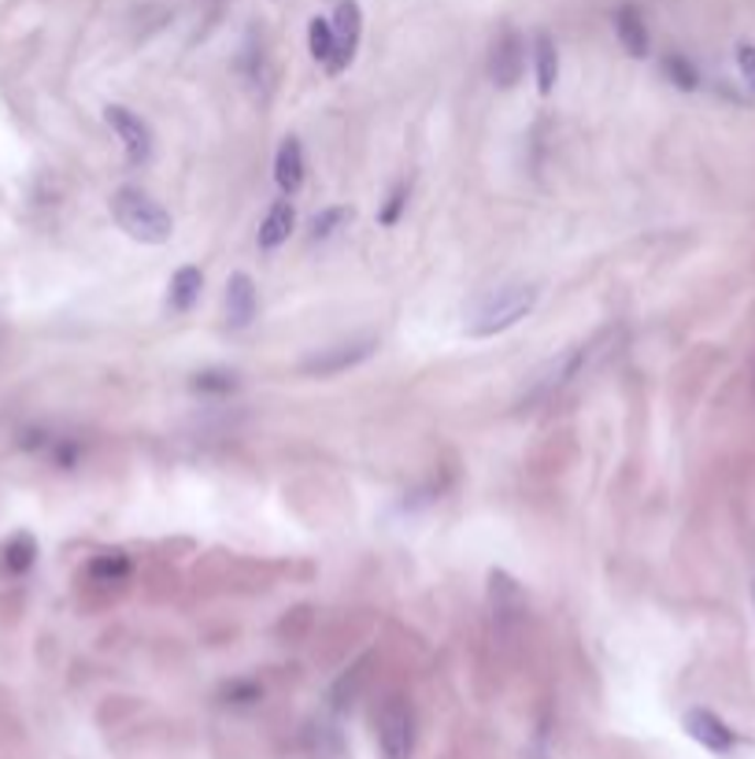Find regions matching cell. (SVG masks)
<instances>
[{
    "label": "cell",
    "instance_id": "cell-9",
    "mask_svg": "<svg viewBox=\"0 0 755 759\" xmlns=\"http://www.w3.org/2000/svg\"><path fill=\"white\" fill-rule=\"evenodd\" d=\"M256 308H260L256 282H252V275H244V271H233L230 282H227V319H230V327L244 330L252 319H256Z\"/></svg>",
    "mask_w": 755,
    "mask_h": 759
},
{
    "label": "cell",
    "instance_id": "cell-10",
    "mask_svg": "<svg viewBox=\"0 0 755 759\" xmlns=\"http://www.w3.org/2000/svg\"><path fill=\"white\" fill-rule=\"evenodd\" d=\"M274 186L282 189V197H297L304 186V145L300 138H282L278 156H274Z\"/></svg>",
    "mask_w": 755,
    "mask_h": 759
},
{
    "label": "cell",
    "instance_id": "cell-24",
    "mask_svg": "<svg viewBox=\"0 0 755 759\" xmlns=\"http://www.w3.org/2000/svg\"><path fill=\"white\" fill-rule=\"evenodd\" d=\"M737 67H741V78L755 94V45H737Z\"/></svg>",
    "mask_w": 755,
    "mask_h": 759
},
{
    "label": "cell",
    "instance_id": "cell-3",
    "mask_svg": "<svg viewBox=\"0 0 755 759\" xmlns=\"http://www.w3.org/2000/svg\"><path fill=\"white\" fill-rule=\"evenodd\" d=\"M378 748L382 759H412L415 756V712L404 696H385L378 707Z\"/></svg>",
    "mask_w": 755,
    "mask_h": 759
},
{
    "label": "cell",
    "instance_id": "cell-14",
    "mask_svg": "<svg viewBox=\"0 0 755 759\" xmlns=\"http://www.w3.org/2000/svg\"><path fill=\"white\" fill-rule=\"evenodd\" d=\"M615 34L630 56H637V59L648 56V26H645V15H641L634 4H622L615 12Z\"/></svg>",
    "mask_w": 755,
    "mask_h": 759
},
{
    "label": "cell",
    "instance_id": "cell-11",
    "mask_svg": "<svg viewBox=\"0 0 755 759\" xmlns=\"http://www.w3.org/2000/svg\"><path fill=\"white\" fill-rule=\"evenodd\" d=\"M581 363H586V349H567L563 356H556L552 363H548L545 371L537 374V382H534V393H529V400H545V397H552L556 389H563L570 378H578V371H581Z\"/></svg>",
    "mask_w": 755,
    "mask_h": 759
},
{
    "label": "cell",
    "instance_id": "cell-5",
    "mask_svg": "<svg viewBox=\"0 0 755 759\" xmlns=\"http://www.w3.org/2000/svg\"><path fill=\"white\" fill-rule=\"evenodd\" d=\"M105 123L116 130V138L122 141V152L134 167L149 164L152 160V130L138 111L122 108V105H108L105 108Z\"/></svg>",
    "mask_w": 755,
    "mask_h": 759
},
{
    "label": "cell",
    "instance_id": "cell-4",
    "mask_svg": "<svg viewBox=\"0 0 755 759\" xmlns=\"http://www.w3.org/2000/svg\"><path fill=\"white\" fill-rule=\"evenodd\" d=\"M378 352V338H349V341H338V345H326L319 352H311L308 360L300 363V371L308 374V378H333V374H344L352 367H360Z\"/></svg>",
    "mask_w": 755,
    "mask_h": 759
},
{
    "label": "cell",
    "instance_id": "cell-19",
    "mask_svg": "<svg viewBox=\"0 0 755 759\" xmlns=\"http://www.w3.org/2000/svg\"><path fill=\"white\" fill-rule=\"evenodd\" d=\"M89 579L105 582V585H119L130 579V560L127 552L111 549V552H100L94 556V563H89Z\"/></svg>",
    "mask_w": 755,
    "mask_h": 759
},
{
    "label": "cell",
    "instance_id": "cell-12",
    "mask_svg": "<svg viewBox=\"0 0 755 759\" xmlns=\"http://www.w3.org/2000/svg\"><path fill=\"white\" fill-rule=\"evenodd\" d=\"M489 601H493L496 619H518V615H526V596L507 571H489Z\"/></svg>",
    "mask_w": 755,
    "mask_h": 759
},
{
    "label": "cell",
    "instance_id": "cell-17",
    "mask_svg": "<svg viewBox=\"0 0 755 759\" xmlns=\"http://www.w3.org/2000/svg\"><path fill=\"white\" fill-rule=\"evenodd\" d=\"M0 563H4L8 574H26L30 566L37 563V541H34V534H15V538H8V544L0 549Z\"/></svg>",
    "mask_w": 755,
    "mask_h": 759
},
{
    "label": "cell",
    "instance_id": "cell-13",
    "mask_svg": "<svg viewBox=\"0 0 755 759\" xmlns=\"http://www.w3.org/2000/svg\"><path fill=\"white\" fill-rule=\"evenodd\" d=\"M293 227H297V211H293L289 205V197H282V200H274L271 211H267V219L260 222V249L263 252H274L278 245H285L293 234Z\"/></svg>",
    "mask_w": 755,
    "mask_h": 759
},
{
    "label": "cell",
    "instance_id": "cell-2",
    "mask_svg": "<svg viewBox=\"0 0 755 759\" xmlns=\"http://www.w3.org/2000/svg\"><path fill=\"white\" fill-rule=\"evenodd\" d=\"M111 219L119 222V230H127L130 238L141 241V245H167L171 234H175L171 211L138 186L116 189V197H111Z\"/></svg>",
    "mask_w": 755,
    "mask_h": 759
},
{
    "label": "cell",
    "instance_id": "cell-15",
    "mask_svg": "<svg viewBox=\"0 0 755 759\" xmlns=\"http://www.w3.org/2000/svg\"><path fill=\"white\" fill-rule=\"evenodd\" d=\"M534 70H537V89L548 97L559 82V48L545 30L534 34Z\"/></svg>",
    "mask_w": 755,
    "mask_h": 759
},
{
    "label": "cell",
    "instance_id": "cell-7",
    "mask_svg": "<svg viewBox=\"0 0 755 759\" xmlns=\"http://www.w3.org/2000/svg\"><path fill=\"white\" fill-rule=\"evenodd\" d=\"M333 37H338V56H333L330 64V75H341L344 67L355 59V48H360V37H363V12L355 0H341L338 8H333Z\"/></svg>",
    "mask_w": 755,
    "mask_h": 759
},
{
    "label": "cell",
    "instance_id": "cell-1",
    "mask_svg": "<svg viewBox=\"0 0 755 759\" xmlns=\"http://www.w3.org/2000/svg\"><path fill=\"white\" fill-rule=\"evenodd\" d=\"M537 300H540V289L534 282H507V286L489 289L474 300L467 333L471 338H496V333L512 330L515 322H523L537 308Z\"/></svg>",
    "mask_w": 755,
    "mask_h": 759
},
{
    "label": "cell",
    "instance_id": "cell-16",
    "mask_svg": "<svg viewBox=\"0 0 755 759\" xmlns=\"http://www.w3.org/2000/svg\"><path fill=\"white\" fill-rule=\"evenodd\" d=\"M200 289H204L200 267H178L175 278H171V293H167L171 311H189L193 304L200 300Z\"/></svg>",
    "mask_w": 755,
    "mask_h": 759
},
{
    "label": "cell",
    "instance_id": "cell-21",
    "mask_svg": "<svg viewBox=\"0 0 755 759\" xmlns=\"http://www.w3.org/2000/svg\"><path fill=\"white\" fill-rule=\"evenodd\" d=\"M352 211L349 208H322L319 216L311 219V241H330L338 230L349 227Z\"/></svg>",
    "mask_w": 755,
    "mask_h": 759
},
{
    "label": "cell",
    "instance_id": "cell-8",
    "mask_svg": "<svg viewBox=\"0 0 755 759\" xmlns=\"http://www.w3.org/2000/svg\"><path fill=\"white\" fill-rule=\"evenodd\" d=\"M686 734L697 745L711 748V752H733V748H737V734H733L715 712H708V707H692L686 715Z\"/></svg>",
    "mask_w": 755,
    "mask_h": 759
},
{
    "label": "cell",
    "instance_id": "cell-20",
    "mask_svg": "<svg viewBox=\"0 0 755 759\" xmlns=\"http://www.w3.org/2000/svg\"><path fill=\"white\" fill-rule=\"evenodd\" d=\"M663 70H667L670 82H675L678 89H686V94H692V89L700 86V70H697V64H692L689 56H681V53L663 59Z\"/></svg>",
    "mask_w": 755,
    "mask_h": 759
},
{
    "label": "cell",
    "instance_id": "cell-25",
    "mask_svg": "<svg viewBox=\"0 0 755 759\" xmlns=\"http://www.w3.org/2000/svg\"><path fill=\"white\" fill-rule=\"evenodd\" d=\"M227 696H230V701H256L260 690H256V685H233V693L227 690Z\"/></svg>",
    "mask_w": 755,
    "mask_h": 759
},
{
    "label": "cell",
    "instance_id": "cell-6",
    "mask_svg": "<svg viewBox=\"0 0 755 759\" xmlns=\"http://www.w3.org/2000/svg\"><path fill=\"white\" fill-rule=\"evenodd\" d=\"M523 70H526V42L515 30H504L493 42V53H489V78H493L500 89H512L518 86Z\"/></svg>",
    "mask_w": 755,
    "mask_h": 759
},
{
    "label": "cell",
    "instance_id": "cell-23",
    "mask_svg": "<svg viewBox=\"0 0 755 759\" xmlns=\"http://www.w3.org/2000/svg\"><path fill=\"white\" fill-rule=\"evenodd\" d=\"M404 208H407V182H396L393 194L385 197L382 211H378V222H382V227H396V222H401V211H404Z\"/></svg>",
    "mask_w": 755,
    "mask_h": 759
},
{
    "label": "cell",
    "instance_id": "cell-22",
    "mask_svg": "<svg viewBox=\"0 0 755 759\" xmlns=\"http://www.w3.org/2000/svg\"><path fill=\"white\" fill-rule=\"evenodd\" d=\"M193 389L211 393V397H227V393L238 389V374L233 371H200L197 378H193Z\"/></svg>",
    "mask_w": 755,
    "mask_h": 759
},
{
    "label": "cell",
    "instance_id": "cell-18",
    "mask_svg": "<svg viewBox=\"0 0 755 759\" xmlns=\"http://www.w3.org/2000/svg\"><path fill=\"white\" fill-rule=\"evenodd\" d=\"M308 48H311V56L319 59L326 70H330L333 56H338V37H333V23H330V19L315 15L311 23H308Z\"/></svg>",
    "mask_w": 755,
    "mask_h": 759
}]
</instances>
